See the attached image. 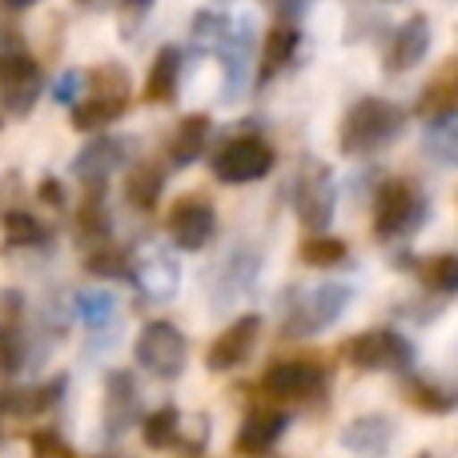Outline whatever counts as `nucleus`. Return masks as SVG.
<instances>
[{
  "instance_id": "37",
  "label": "nucleus",
  "mask_w": 458,
  "mask_h": 458,
  "mask_svg": "<svg viewBox=\"0 0 458 458\" xmlns=\"http://www.w3.org/2000/svg\"><path fill=\"white\" fill-rule=\"evenodd\" d=\"M40 201H48V206L61 209V206H64V190H61V182H53V177H48V182H40Z\"/></svg>"
},
{
  "instance_id": "30",
  "label": "nucleus",
  "mask_w": 458,
  "mask_h": 458,
  "mask_svg": "<svg viewBox=\"0 0 458 458\" xmlns=\"http://www.w3.org/2000/svg\"><path fill=\"white\" fill-rule=\"evenodd\" d=\"M346 253H350L346 242H342V237H330V233H314L301 242V261H306V266H318V269L338 266Z\"/></svg>"
},
{
  "instance_id": "42",
  "label": "nucleus",
  "mask_w": 458,
  "mask_h": 458,
  "mask_svg": "<svg viewBox=\"0 0 458 458\" xmlns=\"http://www.w3.org/2000/svg\"><path fill=\"white\" fill-rule=\"evenodd\" d=\"M0 435H4V430H0Z\"/></svg>"
},
{
  "instance_id": "1",
  "label": "nucleus",
  "mask_w": 458,
  "mask_h": 458,
  "mask_svg": "<svg viewBox=\"0 0 458 458\" xmlns=\"http://www.w3.org/2000/svg\"><path fill=\"white\" fill-rule=\"evenodd\" d=\"M398 133H403V109L394 101H382V97H362L342 117L338 145L346 157H366V153L386 149Z\"/></svg>"
},
{
  "instance_id": "11",
  "label": "nucleus",
  "mask_w": 458,
  "mask_h": 458,
  "mask_svg": "<svg viewBox=\"0 0 458 458\" xmlns=\"http://www.w3.org/2000/svg\"><path fill=\"white\" fill-rule=\"evenodd\" d=\"M258 334H261V318L258 314H242L237 322H229L225 330L214 338V346H209V354H206V366L209 370H217V374L237 370V366L253 354Z\"/></svg>"
},
{
  "instance_id": "6",
  "label": "nucleus",
  "mask_w": 458,
  "mask_h": 458,
  "mask_svg": "<svg viewBox=\"0 0 458 458\" xmlns=\"http://www.w3.org/2000/svg\"><path fill=\"white\" fill-rule=\"evenodd\" d=\"M129 282H137L149 301H174L182 290V266L165 245H141L129 253Z\"/></svg>"
},
{
  "instance_id": "12",
  "label": "nucleus",
  "mask_w": 458,
  "mask_h": 458,
  "mask_svg": "<svg viewBox=\"0 0 458 458\" xmlns=\"http://www.w3.org/2000/svg\"><path fill=\"white\" fill-rule=\"evenodd\" d=\"M125 157H129V141H125V137H97V141H89L85 149L77 153L72 174H77L89 190H101V185L113 177V169L125 165Z\"/></svg>"
},
{
  "instance_id": "25",
  "label": "nucleus",
  "mask_w": 458,
  "mask_h": 458,
  "mask_svg": "<svg viewBox=\"0 0 458 458\" xmlns=\"http://www.w3.org/2000/svg\"><path fill=\"white\" fill-rule=\"evenodd\" d=\"M141 438L149 451H169V446L182 438V411H177V406H161V411L145 414Z\"/></svg>"
},
{
  "instance_id": "7",
  "label": "nucleus",
  "mask_w": 458,
  "mask_h": 458,
  "mask_svg": "<svg viewBox=\"0 0 458 458\" xmlns=\"http://www.w3.org/2000/svg\"><path fill=\"white\" fill-rule=\"evenodd\" d=\"M269 169H274V149L253 133L233 137V141L222 145V153L214 157V174H217V182H225V185L261 182Z\"/></svg>"
},
{
  "instance_id": "39",
  "label": "nucleus",
  "mask_w": 458,
  "mask_h": 458,
  "mask_svg": "<svg viewBox=\"0 0 458 458\" xmlns=\"http://www.w3.org/2000/svg\"><path fill=\"white\" fill-rule=\"evenodd\" d=\"M149 4L153 0H121V13H125V21H133V16L149 13Z\"/></svg>"
},
{
  "instance_id": "5",
  "label": "nucleus",
  "mask_w": 458,
  "mask_h": 458,
  "mask_svg": "<svg viewBox=\"0 0 458 458\" xmlns=\"http://www.w3.org/2000/svg\"><path fill=\"white\" fill-rule=\"evenodd\" d=\"M427 217V198L414 182H386L374 198V237L378 242H403Z\"/></svg>"
},
{
  "instance_id": "26",
  "label": "nucleus",
  "mask_w": 458,
  "mask_h": 458,
  "mask_svg": "<svg viewBox=\"0 0 458 458\" xmlns=\"http://www.w3.org/2000/svg\"><path fill=\"white\" fill-rule=\"evenodd\" d=\"M161 190H165V174L157 165H137L125 182V198L133 209H145L149 214L153 206L161 201Z\"/></svg>"
},
{
  "instance_id": "36",
  "label": "nucleus",
  "mask_w": 458,
  "mask_h": 458,
  "mask_svg": "<svg viewBox=\"0 0 458 458\" xmlns=\"http://www.w3.org/2000/svg\"><path fill=\"white\" fill-rule=\"evenodd\" d=\"M29 446H32V458H72V446L56 430H37Z\"/></svg>"
},
{
  "instance_id": "41",
  "label": "nucleus",
  "mask_w": 458,
  "mask_h": 458,
  "mask_svg": "<svg viewBox=\"0 0 458 458\" xmlns=\"http://www.w3.org/2000/svg\"><path fill=\"white\" fill-rule=\"evenodd\" d=\"M77 4H89V0H77Z\"/></svg>"
},
{
  "instance_id": "14",
  "label": "nucleus",
  "mask_w": 458,
  "mask_h": 458,
  "mask_svg": "<svg viewBox=\"0 0 458 458\" xmlns=\"http://www.w3.org/2000/svg\"><path fill=\"white\" fill-rule=\"evenodd\" d=\"M141 414V394H137V378L129 370H113L105 378V435L117 438Z\"/></svg>"
},
{
  "instance_id": "13",
  "label": "nucleus",
  "mask_w": 458,
  "mask_h": 458,
  "mask_svg": "<svg viewBox=\"0 0 458 458\" xmlns=\"http://www.w3.org/2000/svg\"><path fill=\"white\" fill-rule=\"evenodd\" d=\"M285 427H290V414H285V411H274V406H261V411L245 414V422L237 427L233 451H237V454H245V458L269 454L277 443H282Z\"/></svg>"
},
{
  "instance_id": "8",
  "label": "nucleus",
  "mask_w": 458,
  "mask_h": 458,
  "mask_svg": "<svg viewBox=\"0 0 458 458\" xmlns=\"http://www.w3.org/2000/svg\"><path fill=\"white\" fill-rule=\"evenodd\" d=\"M169 242L177 245V250H185V253H198V250H206L209 242H214V233H217V214H214V206L209 201H201V198H182L174 209H169Z\"/></svg>"
},
{
  "instance_id": "34",
  "label": "nucleus",
  "mask_w": 458,
  "mask_h": 458,
  "mask_svg": "<svg viewBox=\"0 0 458 458\" xmlns=\"http://www.w3.org/2000/svg\"><path fill=\"white\" fill-rule=\"evenodd\" d=\"M89 89H93V97H113V101H125L129 72L121 69V64H101V69L89 77Z\"/></svg>"
},
{
  "instance_id": "22",
  "label": "nucleus",
  "mask_w": 458,
  "mask_h": 458,
  "mask_svg": "<svg viewBox=\"0 0 458 458\" xmlns=\"http://www.w3.org/2000/svg\"><path fill=\"white\" fill-rule=\"evenodd\" d=\"M422 153L438 165H458V113L427 121V133H422Z\"/></svg>"
},
{
  "instance_id": "20",
  "label": "nucleus",
  "mask_w": 458,
  "mask_h": 458,
  "mask_svg": "<svg viewBox=\"0 0 458 458\" xmlns=\"http://www.w3.org/2000/svg\"><path fill=\"white\" fill-rule=\"evenodd\" d=\"M406 398H411V406L422 414H451V411H458V382L411 378L406 382Z\"/></svg>"
},
{
  "instance_id": "33",
  "label": "nucleus",
  "mask_w": 458,
  "mask_h": 458,
  "mask_svg": "<svg viewBox=\"0 0 458 458\" xmlns=\"http://www.w3.org/2000/svg\"><path fill=\"white\" fill-rule=\"evenodd\" d=\"M85 266H89V274H97V277H121V282H129V253L113 250L109 242L93 245L89 258H85Z\"/></svg>"
},
{
  "instance_id": "38",
  "label": "nucleus",
  "mask_w": 458,
  "mask_h": 458,
  "mask_svg": "<svg viewBox=\"0 0 458 458\" xmlns=\"http://www.w3.org/2000/svg\"><path fill=\"white\" fill-rule=\"evenodd\" d=\"M77 72H64V77L61 81H56V89H53V97H56V101H72V97H77V93H72V89H77Z\"/></svg>"
},
{
  "instance_id": "18",
  "label": "nucleus",
  "mask_w": 458,
  "mask_h": 458,
  "mask_svg": "<svg viewBox=\"0 0 458 458\" xmlns=\"http://www.w3.org/2000/svg\"><path fill=\"white\" fill-rule=\"evenodd\" d=\"M419 113L427 121L435 117H446V113H458V61H446L438 69V77L422 89L419 97Z\"/></svg>"
},
{
  "instance_id": "24",
  "label": "nucleus",
  "mask_w": 458,
  "mask_h": 458,
  "mask_svg": "<svg viewBox=\"0 0 458 458\" xmlns=\"http://www.w3.org/2000/svg\"><path fill=\"white\" fill-rule=\"evenodd\" d=\"M293 53H298V29L293 24H274L266 37V48H261V81L282 72L293 61Z\"/></svg>"
},
{
  "instance_id": "10",
  "label": "nucleus",
  "mask_w": 458,
  "mask_h": 458,
  "mask_svg": "<svg viewBox=\"0 0 458 458\" xmlns=\"http://www.w3.org/2000/svg\"><path fill=\"white\" fill-rule=\"evenodd\" d=\"M322 386H326L322 366L298 362V358L274 362L266 374H261V390H266L269 398H277V403H301V398H314Z\"/></svg>"
},
{
  "instance_id": "28",
  "label": "nucleus",
  "mask_w": 458,
  "mask_h": 458,
  "mask_svg": "<svg viewBox=\"0 0 458 458\" xmlns=\"http://www.w3.org/2000/svg\"><path fill=\"white\" fill-rule=\"evenodd\" d=\"M121 113H125V101H113V97H89V101H81L77 109H72V125L85 129V133H93V129L113 125Z\"/></svg>"
},
{
  "instance_id": "29",
  "label": "nucleus",
  "mask_w": 458,
  "mask_h": 458,
  "mask_svg": "<svg viewBox=\"0 0 458 458\" xmlns=\"http://www.w3.org/2000/svg\"><path fill=\"white\" fill-rule=\"evenodd\" d=\"M419 274H422V282H427L430 293L451 298V293H458V253H438V258H427Z\"/></svg>"
},
{
  "instance_id": "23",
  "label": "nucleus",
  "mask_w": 458,
  "mask_h": 458,
  "mask_svg": "<svg viewBox=\"0 0 458 458\" xmlns=\"http://www.w3.org/2000/svg\"><path fill=\"white\" fill-rule=\"evenodd\" d=\"M177 72H182V53L174 45L157 48L153 56V69H149V81H145V101H169L177 93Z\"/></svg>"
},
{
  "instance_id": "9",
  "label": "nucleus",
  "mask_w": 458,
  "mask_h": 458,
  "mask_svg": "<svg viewBox=\"0 0 458 458\" xmlns=\"http://www.w3.org/2000/svg\"><path fill=\"white\" fill-rule=\"evenodd\" d=\"M334 201H338V193H334L330 169L318 165V161L301 165V177H298V217H301V225L314 229V233H322L334 217Z\"/></svg>"
},
{
  "instance_id": "17",
  "label": "nucleus",
  "mask_w": 458,
  "mask_h": 458,
  "mask_svg": "<svg viewBox=\"0 0 458 458\" xmlns=\"http://www.w3.org/2000/svg\"><path fill=\"white\" fill-rule=\"evenodd\" d=\"M253 282H258V253L250 250H237L233 258L225 261L222 269H217L214 277V290H217V306H229V301H237L245 290H253Z\"/></svg>"
},
{
  "instance_id": "32",
  "label": "nucleus",
  "mask_w": 458,
  "mask_h": 458,
  "mask_svg": "<svg viewBox=\"0 0 458 458\" xmlns=\"http://www.w3.org/2000/svg\"><path fill=\"white\" fill-rule=\"evenodd\" d=\"M4 242L8 245H45L48 233L32 214H24V209H8L4 214Z\"/></svg>"
},
{
  "instance_id": "27",
  "label": "nucleus",
  "mask_w": 458,
  "mask_h": 458,
  "mask_svg": "<svg viewBox=\"0 0 458 458\" xmlns=\"http://www.w3.org/2000/svg\"><path fill=\"white\" fill-rule=\"evenodd\" d=\"M72 310H77V318L89 330L101 334L105 326L117 318V298H113L109 290H81L77 298H72Z\"/></svg>"
},
{
  "instance_id": "31",
  "label": "nucleus",
  "mask_w": 458,
  "mask_h": 458,
  "mask_svg": "<svg viewBox=\"0 0 458 458\" xmlns=\"http://www.w3.org/2000/svg\"><path fill=\"white\" fill-rule=\"evenodd\" d=\"M233 37V45L225 48V97H237L245 85V56H250V32H229Z\"/></svg>"
},
{
  "instance_id": "40",
  "label": "nucleus",
  "mask_w": 458,
  "mask_h": 458,
  "mask_svg": "<svg viewBox=\"0 0 458 458\" xmlns=\"http://www.w3.org/2000/svg\"><path fill=\"white\" fill-rule=\"evenodd\" d=\"M29 4H37V0H0V8H13V13L16 8H29Z\"/></svg>"
},
{
  "instance_id": "3",
  "label": "nucleus",
  "mask_w": 458,
  "mask_h": 458,
  "mask_svg": "<svg viewBox=\"0 0 458 458\" xmlns=\"http://www.w3.org/2000/svg\"><path fill=\"white\" fill-rule=\"evenodd\" d=\"M350 301H354V285L346 282H322L306 290L285 314V338H310V334L330 330L350 310Z\"/></svg>"
},
{
  "instance_id": "15",
  "label": "nucleus",
  "mask_w": 458,
  "mask_h": 458,
  "mask_svg": "<svg viewBox=\"0 0 458 458\" xmlns=\"http://www.w3.org/2000/svg\"><path fill=\"white\" fill-rule=\"evenodd\" d=\"M342 451L358 454V458H382L394 443V419L386 414H362V419H350L338 435Z\"/></svg>"
},
{
  "instance_id": "16",
  "label": "nucleus",
  "mask_w": 458,
  "mask_h": 458,
  "mask_svg": "<svg viewBox=\"0 0 458 458\" xmlns=\"http://www.w3.org/2000/svg\"><path fill=\"white\" fill-rule=\"evenodd\" d=\"M427 48H430V24H427V16H411V21H406L403 29L394 32V40H390V48H386V69H390V72L414 69V64L427 56Z\"/></svg>"
},
{
  "instance_id": "2",
  "label": "nucleus",
  "mask_w": 458,
  "mask_h": 458,
  "mask_svg": "<svg viewBox=\"0 0 458 458\" xmlns=\"http://www.w3.org/2000/svg\"><path fill=\"white\" fill-rule=\"evenodd\" d=\"M414 358H419L414 342L403 330H390V326L366 330L346 342V362L366 374H411Z\"/></svg>"
},
{
  "instance_id": "19",
  "label": "nucleus",
  "mask_w": 458,
  "mask_h": 458,
  "mask_svg": "<svg viewBox=\"0 0 458 458\" xmlns=\"http://www.w3.org/2000/svg\"><path fill=\"white\" fill-rule=\"evenodd\" d=\"M209 125H214V121H209L206 113H193V117H185L182 125H177V133L169 137V161H174L177 169H182V165H193V161L206 153V145H209Z\"/></svg>"
},
{
  "instance_id": "4",
  "label": "nucleus",
  "mask_w": 458,
  "mask_h": 458,
  "mask_svg": "<svg viewBox=\"0 0 458 458\" xmlns=\"http://www.w3.org/2000/svg\"><path fill=\"white\" fill-rule=\"evenodd\" d=\"M133 358L145 374H153L161 382H174V378H182L185 362H190V338L174 322H161L157 318V322L141 326V334L133 342Z\"/></svg>"
},
{
  "instance_id": "21",
  "label": "nucleus",
  "mask_w": 458,
  "mask_h": 458,
  "mask_svg": "<svg viewBox=\"0 0 458 458\" xmlns=\"http://www.w3.org/2000/svg\"><path fill=\"white\" fill-rule=\"evenodd\" d=\"M64 390H69V378H61V374H56V378L45 382V386L4 394V398H0V411H13V414H45V411H53V406L61 403Z\"/></svg>"
},
{
  "instance_id": "35",
  "label": "nucleus",
  "mask_w": 458,
  "mask_h": 458,
  "mask_svg": "<svg viewBox=\"0 0 458 458\" xmlns=\"http://www.w3.org/2000/svg\"><path fill=\"white\" fill-rule=\"evenodd\" d=\"M193 40L222 48L229 40V16L225 13H198L193 16Z\"/></svg>"
}]
</instances>
